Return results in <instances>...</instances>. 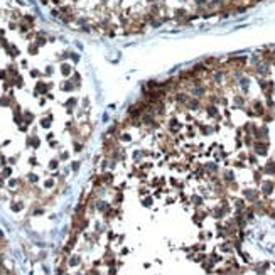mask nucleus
I'll use <instances>...</instances> for the list:
<instances>
[{"instance_id":"2","label":"nucleus","mask_w":275,"mask_h":275,"mask_svg":"<svg viewBox=\"0 0 275 275\" xmlns=\"http://www.w3.org/2000/svg\"><path fill=\"white\" fill-rule=\"evenodd\" d=\"M272 191H274V182H270V181H265L263 182V194H272Z\"/></svg>"},{"instance_id":"3","label":"nucleus","mask_w":275,"mask_h":275,"mask_svg":"<svg viewBox=\"0 0 275 275\" xmlns=\"http://www.w3.org/2000/svg\"><path fill=\"white\" fill-rule=\"evenodd\" d=\"M267 174H275V162L274 161H268L267 162V167L263 169Z\"/></svg>"},{"instance_id":"4","label":"nucleus","mask_w":275,"mask_h":275,"mask_svg":"<svg viewBox=\"0 0 275 275\" xmlns=\"http://www.w3.org/2000/svg\"><path fill=\"white\" fill-rule=\"evenodd\" d=\"M245 197H248V199L255 201V199L258 197V194H257V191H250V189H246V191H245Z\"/></svg>"},{"instance_id":"1","label":"nucleus","mask_w":275,"mask_h":275,"mask_svg":"<svg viewBox=\"0 0 275 275\" xmlns=\"http://www.w3.org/2000/svg\"><path fill=\"white\" fill-rule=\"evenodd\" d=\"M253 150L258 154V155H267V150H268V144L263 140H255L253 142Z\"/></svg>"}]
</instances>
